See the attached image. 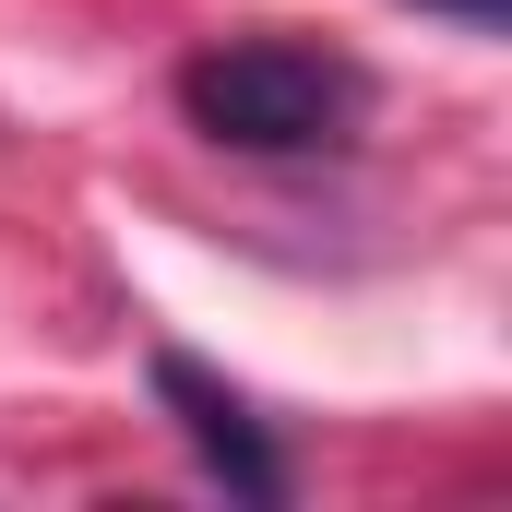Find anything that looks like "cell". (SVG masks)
I'll return each instance as SVG.
<instances>
[{
	"mask_svg": "<svg viewBox=\"0 0 512 512\" xmlns=\"http://www.w3.org/2000/svg\"><path fill=\"white\" fill-rule=\"evenodd\" d=\"M179 120L227 155H346L370 131V72L346 48H310V36H215L179 60Z\"/></svg>",
	"mask_w": 512,
	"mask_h": 512,
	"instance_id": "obj_1",
	"label": "cell"
},
{
	"mask_svg": "<svg viewBox=\"0 0 512 512\" xmlns=\"http://www.w3.org/2000/svg\"><path fill=\"white\" fill-rule=\"evenodd\" d=\"M143 382H155V405L179 417V441H191V465L227 489V501H286L298 477H286V453H274V429L251 417V393L215 382L203 358H179V346H155L143 358Z\"/></svg>",
	"mask_w": 512,
	"mask_h": 512,
	"instance_id": "obj_2",
	"label": "cell"
},
{
	"mask_svg": "<svg viewBox=\"0 0 512 512\" xmlns=\"http://www.w3.org/2000/svg\"><path fill=\"white\" fill-rule=\"evenodd\" d=\"M417 12H441V24H465V36H501L512 0H417Z\"/></svg>",
	"mask_w": 512,
	"mask_h": 512,
	"instance_id": "obj_3",
	"label": "cell"
}]
</instances>
